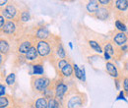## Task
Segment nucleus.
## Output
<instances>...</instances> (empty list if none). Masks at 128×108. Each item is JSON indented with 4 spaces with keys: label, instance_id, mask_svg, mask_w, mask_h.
<instances>
[{
    "label": "nucleus",
    "instance_id": "31",
    "mask_svg": "<svg viewBox=\"0 0 128 108\" xmlns=\"http://www.w3.org/2000/svg\"><path fill=\"white\" fill-rule=\"evenodd\" d=\"M5 94V87L3 86V84L0 85V96H4Z\"/></svg>",
    "mask_w": 128,
    "mask_h": 108
},
{
    "label": "nucleus",
    "instance_id": "26",
    "mask_svg": "<svg viewBox=\"0 0 128 108\" xmlns=\"http://www.w3.org/2000/svg\"><path fill=\"white\" fill-rule=\"evenodd\" d=\"M114 25H115V28H116V30L118 31L126 32V31H128L127 26H126L122 21H120V20H116L115 23H114Z\"/></svg>",
    "mask_w": 128,
    "mask_h": 108
},
{
    "label": "nucleus",
    "instance_id": "8",
    "mask_svg": "<svg viewBox=\"0 0 128 108\" xmlns=\"http://www.w3.org/2000/svg\"><path fill=\"white\" fill-rule=\"evenodd\" d=\"M20 22L18 21H7L5 26L1 29V33H4L7 36H13L18 31V25Z\"/></svg>",
    "mask_w": 128,
    "mask_h": 108
},
{
    "label": "nucleus",
    "instance_id": "35",
    "mask_svg": "<svg viewBox=\"0 0 128 108\" xmlns=\"http://www.w3.org/2000/svg\"><path fill=\"white\" fill-rule=\"evenodd\" d=\"M115 86H116V89H117V90L120 89V88H119V78H118V79H115Z\"/></svg>",
    "mask_w": 128,
    "mask_h": 108
},
{
    "label": "nucleus",
    "instance_id": "9",
    "mask_svg": "<svg viewBox=\"0 0 128 108\" xmlns=\"http://www.w3.org/2000/svg\"><path fill=\"white\" fill-rule=\"evenodd\" d=\"M25 58H26V62H28V63L31 64V65L42 62L40 60L42 58H40V55H38V49H36V45H32V46L31 47V49L26 53Z\"/></svg>",
    "mask_w": 128,
    "mask_h": 108
},
{
    "label": "nucleus",
    "instance_id": "23",
    "mask_svg": "<svg viewBox=\"0 0 128 108\" xmlns=\"http://www.w3.org/2000/svg\"><path fill=\"white\" fill-rule=\"evenodd\" d=\"M73 68H74V72H75V77L78 80L85 82V70L84 69L81 70L76 64H73Z\"/></svg>",
    "mask_w": 128,
    "mask_h": 108
},
{
    "label": "nucleus",
    "instance_id": "12",
    "mask_svg": "<svg viewBox=\"0 0 128 108\" xmlns=\"http://www.w3.org/2000/svg\"><path fill=\"white\" fill-rule=\"evenodd\" d=\"M112 11V8H108V7H102H102H100L98 12L93 17L98 19V20H100V21H106V20H108L110 18Z\"/></svg>",
    "mask_w": 128,
    "mask_h": 108
},
{
    "label": "nucleus",
    "instance_id": "10",
    "mask_svg": "<svg viewBox=\"0 0 128 108\" xmlns=\"http://www.w3.org/2000/svg\"><path fill=\"white\" fill-rule=\"evenodd\" d=\"M128 36L125 32L122 31H115L112 36V42L116 47H121L125 44H127Z\"/></svg>",
    "mask_w": 128,
    "mask_h": 108
},
{
    "label": "nucleus",
    "instance_id": "2",
    "mask_svg": "<svg viewBox=\"0 0 128 108\" xmlns=\"http://www.w3.org/2000/svg\"><path fill=\"white\" fill-rule=\"evenodd\" d=\"M52 81L44 76H32L31 79V87L34 93H44L51 86Z\"/></svg>",
    "mask_w": 128,
    "mask_h": 108
},
{
    "label": "nucleus",
    "instance_id": "22",
    "mask_svg": "<svg viewBox=\"0 0 128 108\" xmlns=\"http://www.w3.org/2000/svg\"><path fill=\"white\" fill-rule=\"evenodd\" d=\"M31 20V14L28 10H23L21 11V14L19 17V22L20 24H24V23H27Z\"/></svg>",
    "mask_w": 128,
    "mask_h": 108
},
{
    "label": "nucleus",
    "instance_id": "33",
    "mask_svg": "<svg viewBox=\"0 0 128 108\" xmlns=\"http://www.w3.org/2000/svg\"><path fill=\"white\" fill-rule=\"evenodd\" d=\"M123 94H124V91H120V93H119V95H118L117 99H125V98H124V96H123Z\"/></svg>",
    "mask_w": 128,
    "mask_h": 108
},
{
    "label": "nucleus",
    "instance_id": "4",
    "mask_svg": "<svg viewBox=\"0 0 128 108\" xmlns=\"http://www.w3.org/2000/svg\"><path fill=\"white\" fill-rule=\"evenodd\" d=\"M36 39L32 35H30L29 37H24L19 40V42L16 45V51L19 55H26V53L31 49V47L36 43Z\"/></svg>",
    "mask_w": 128,
    "mask_h": 108
},
{
    "label": "nucleus",
    "instance_id": "32",
    "mask_svg": "<svg viewBox=\"0 0 128 108\" xmlns=\"http://www.w3.org/2000/svg\"><path fill=\"white\" fill-rule=\"evenodd\" d=\"M6 3H8V1H7V0H5V1L1 0V1H0V7H1V9H3V6H7V4H6Z\"/></svg>",
    "mask_w": 128,
    "mask_h": 108
},
{
    "label": "nucleus",
    "instance_id": "6",
    "mask_svg": "<svg viewBox=\"0 0 128 108\" xmlns=\"http://www.w3.org/2000/svg\"><path fill=\"white\" fill-rule=\"evenodd\" d=\"M84 101H85V95L83 93H74L73 95L69 96L65 106L66 108H81L84 105Z\"/></svg>",
    "mask_w": 128,
    "mask_h": 108
},
{
    "label": "nucleus",
    "instance_id": "7",
    "mask_svg": "<svg viewBox=\"0 0 128 108\" xmlns=\"http://www.w3.org/2000/svg\"><path fill=\"white\" fill-rule=\"evenodd\" d=\"M34 38L36 39V41L38 40H50L51 38V33L48 31L46 27H38L36 29H34V33L32 34Z\"/></svg>",
    "mask_w": 128,
    "mask_h": 108
},
{
    "label": "nucleus",
    "instance_id": "30",
    "mask_svg": "<svg viewBox=\"0 0 128 108\" xmlns=\"http://www.w3.org/2000/svg\"><path fill=\"white\" fill-rule=\"evenodd\" d=\"M6 22L7 21H5V18H4V16L2 15H0V30L5 26V24H6Z\"/></svg>",
    "mask_w": 128,
    "mask_h": 108
},
{
    "label": "nucleus",
    "instance_id": "36",
    "mask_svg": "<svg viewBox=\"0 0 128 108\" xmlns=\"http://www.w3.org/2000/svg\"><path fill=\"white\" fill-rule=\"evenodd\" d=\"M30 108H36V104H34V101H32V103L30 104Z\"/></svg>",
    "mask_w": 128,
    "mask_h": 108
},
{
    "label": "nucleus",
    "instance_id": "28",
    "mask_svg": "<svg viewBox=\"0 0 128 108\" xmlns=\"http://www.w3.org/2000/svg\"><path fill=\"white\" fill-rule=\"evenodd\" d=\"M89 44H90L91 48H93L96 52H98V53H102V46L96 42V40H89Z\"/></svg>",
    "mask_w": 128,
    "mask_h": 108
},
{
    "label": "nucleus",
    "instance_id": "5",
    "mask_svg": "<svg viewBox=\"0 0 128 108\" xmlns=\"http://www.w3.org/2000/svg\"><path fill=\"white\" fill-rule=\"evenodd\" d=\"M1 14L4 16L5 19L8 21H18L21 12L14 4H7V6L4 7V9H1Z\"/></svg>",
    "mask_w": 128,
    "mask_h": 108
},
{
    "label": "nucleus",
    "instance_id": "25",
    "mask_svg": "<svg viewBox=\"0 0 128 108\" xmlns=\"http://www.w3.org/2000/svg\"><path fill=\"white\" fill-rule=\"evenodd\" d=\"M48 108H63V104L59 102L56 98L52 97L48 99Z\"/></svg>",
    "mask_w": 128,
    "mask_h": 108
},
{
    "label": "nucleus",
    "instance_id": "16",
    "mask_svg": "<svg viewBox=\"0 0 128 108\" xmlns=\"http://www.w3.org/2000/svg\"><path fill=\"white\" fill-rule=\"evenodd\" d=\"M73 72H74V68H73V64H71V63H68L65 67H64L63 69L59 72V74H58V76L61 78H70L72 77V75H73Z\"/></svg>",
    "mask_w": 128,
    "mask_h": 108
},
{
    "label": "nucleus",
    "instance_id": "20",
    "mask_svg": "<svg viewBox=\"0 0 128 108\" xmlns=\"http://www.w3.org/2000/svg\"><path fill=\"white\" fill-rule=\"evenodd\" d=\"M34 104L36 108H48V99L44 96L38 97L36 100H34Z\"/></svg>",
    "mask_w": 128,
    "mask_h": 108
},
{
    "label": "nucleus",
    "instance_id": "21",
    "mask_svg": "<svg viewBox=\"0 0 128 108\" xmlns=\"http://www.w3.org/2000/svg\"><path fill=\"white\" fill-rule=\"evenodd\" d=\"M104 52H106V53H108L112 57H116V51H115V49H114V47H113V43L112 42H106V44H104Z\"/></svg>",
    "mask_w": 128,
    "mask_h": 108
},
{
    "label": "nucleus",
    "instance_id": "13",
    "mask_svg": "<svg viewBox=\"0 0 128 108\" xmlns=\"http://www.w3.org/2000/svg\"><path fill=\"white\" fill-rule=\"evenodd\" d=\"M11 45H10V41L8 40L7 37H1L0 39V54H4V56H7L10 52Z\"/></svg>",
    "mask_w": 128,
    "mask_h": 108
},
{
    "label": "nucleus",
    "instance_id": "24",
    "mask_svg": "<svg viewBox=\"0 0 128 108\" xmlns=\"http://www.w3.org/2000/svg\"><path fill=\"white\" fill-rule=\"evenodd\" d=\"M11 100L9 96H0V108H12L10 106Z\"/></svg>",
    "mask_w": 128,
    "mask_h": 108
},
{
    "label": "nucleus",
    "instance_id": "19",
    "mask_svg": "<svg viewBox=\"0 0 128 108\" xmlns=\"http://www.w3.org/2000/svg\"><path fill=\"white\" fill-rule=\"evenodd\" d=\"M32 75L34 76H42L44 74V68L42 65V62L40 63H36L32 65Z\"/></svg>",
    "mask_w": 128,
    "mask_h": 108
},
{
    "label": "nucleus",
    "instance_id": "27",
    "mask_svg": "<svg viewBox=\"0 0 128 108\" xmlns=\"http://www.w3.org/2000/svg\"><path fill=\"white\" fill-rule=\"evenodd\" d=\"M15 82H16V76H15L14 73H10L7 77L5 78V83L10 87H12L15 84Z\"/></svg>",
    "mask_w": 128,
    "mask_h": 108
},
{
    "label": "nucleus",
    "instance_id": "37",
    "mask_svg": "<svg viewBox=\"0 0 128 108\" xmlns=\"http://www.w3.org/2000/svg\"><path fill=\"white\" fill-rule=\"evenodd\" d=\"M13 108H18V107H16V106H14V107H13Z\"/></svg>",
    "mask_w": 128,
    "mask_h": 108
},
{
    "label": "nucleus",
    "instance_id": "1",
    "mask_svg": "<svg viewBox=\"0 0 128 108\" xmlns=\"http://www.w3.org/2000/svg\"><path fill=\"white\" fill-rule=\"evenodd\" d=\"M51 87L53 89V92H54V98H56L59 102H63L64 98H65V95L68 93V86L67 84H65L63 78L58 77L57 79L53 80L52 83H51Z\"/></svg>",
    "mask_w": 128,
    "mask_h": 108
},
{
    "label": "nucleus",
    "instance_id": "34",
    "mask_svg": "<svg viewBox=\"0 0 128 108\" xmlns=\"http://www.w3.org/2000/svg\"><path fill=\"white\" fill-rule=\"evenodd\" d=\"M104 57H106V60H108V61H110V58H112V56H110L108 53H106V52H104Z\"/></svg>",
    "mask_w": 128,
    "mask_h": 108
},
{
    "label": "nucleus",
    "instance_id": "18",
    "mask_svg": "<svg viewBox=\"0 0 128 108\" xmlns=\"http://www.w3.org/2000/svg\"><path fill=\"white\" fill-rule=\"evenodd\" d=\"M69 62L67 59H60V58H56V59H54V60H52V64L54 65V68H55V70L57 71V73L59 74V72L63 69L64 67L68 64Z\"/></svg>",
    "mask_w": 128,
    "mask_h": 108
},
{
    "label": "nucleus",
    "instance_id": "14",
    "mask_svg": "<svg viewBox=\"0 0 128 108\" xmlns=\"http://www.w3.org/2000/svg\"><path fill=\"white\" fill-rule=\"evenodd\" d=\"M113 8L116 9L117 12H126L128 10V1L127 0H115L113 1Z\"/></svg>",
    "mask_w": 128,
    "mask_h": 108
},
{
    "label": "nucleus",
    "instance_id": "29",
    "mask_svg": "<svg viewBox=\"0 0 128 108\" xmlns=\"http://www.w3.org/2000/svg\"><path fill=\"white\" fill-rule=\"evenodd\" d=\"M122 87L124 93L128 94V77H124L122 79Z\"/></svg>",
    "mask_w": 128,
    "mask_h": 108
},
{
    "label": "nucleus",
    "instance_id": "15",
    "mask_svg": "<svg viewBox=\"0 0 128 108\" xmlns=\"http://www.w3.org/2000/svg\"><path fill=\"white\" fill-rule=\"evenodd\" d=\"M106 72L114 79H118L119 78V73H118V70L116 68V66L114 65V63H112L110 61H106Z\"/></svg>",
    "mask_w": 128,
    "mask_h": 108
},
{
    "label": "nucleus",
    "instance_id": "3",
    "mask_svg": "<svg viewBox=\"0 0 128 108\" xmlns=\"http://www.w3.org/2000/svg\"><path fill=\"white\" fill-rule=\"evenodd\" d=\"M36 46L38 49V55L42 59L50 58L54 54L53 52V41L50 40H38L36 42Z\"/></svg>",
    "mask_w": 128,
    "mask_h": 108
},
{
    "label": "nucleus",
    "instance_id": "38",
    "mask_svg": "<svg viewBox=\"0 0 128 108\" xmlns=\"http://www.w3.org/2000/svg\"><path fill=\"white\" fill-rule=\"evenodd\" d=\"M12 108H13V107H12Z\"/></svg>",
    "mask_w": 128,
    "mask_h": 108
},
{
    "label": "nucleus",
    "instance_id": "11",
    "mask_svg": "<svg viewBox=\"0 0 128 108\" xmlns=\"http://www.w3.org/2000/svg\"><path fill=\"white\" fill-rule=\"evenodd\" d=\"M53 52L56 55L57 58L60 59H66V52L63 45L60 41V39L56 38V41H53Z\"/></svg>",
    "mask_w": 128,
    "mask_h": 108
},
{
    "label": "nucleus",
    "instance_id": "17",
    "mask_svg": "<svg viewBox=\"0 0 128 108\" xmlns=\"http://www.w3.org/2000/svg\"><path fill=\"white\" fill-rule=\"evenodd\" d=\"M86 9L87 11L91 14L92 16H94L98 12V10L100 9V2L96 1V0H92V1H89L86 5Z\"/></svg>",
    "mask_w": 128,
    "mask_h": 108
}]
</instances>
